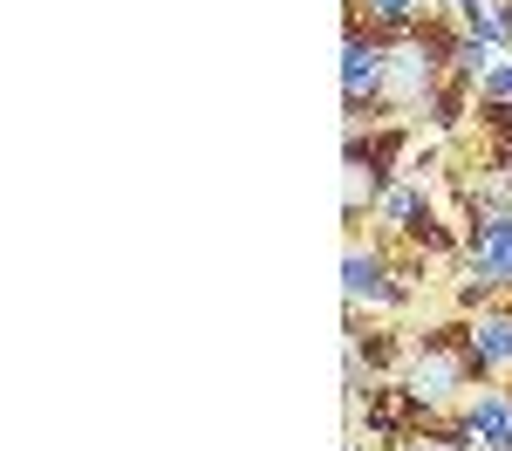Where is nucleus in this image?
<instances>
[{"mask_svg":"<svg viewBox=\"0 0 512 451\" xmlns=\"http://www.w3.org/2000/svg\"><path fill=\"white\" fill-rule=\"evenodd\" d=\"M478 253V281H512V219H485L472 233Z\"/></svg>","mask_w":512,"mask_h":451,"instance_id":"obj_3","label":"nucleus"},{"mask_svg":"<svg viewBox=\"0 0 512 451\" xmlns=\"http://www.w3.org/2000/svg\"><path fill=\"white\" fill-rule=\"evenodd\" d=\"M485 356V363H506L512 356V322H485L478 328V342H472V363Z\"/></svg>","mask_w":512,"mask_h":451,"instance_id":"obj_7","label":"nucleus"},{"mask_svg":"<svg viewBox=\"0 0 512 451\" xmlns=\"http://www.w3.org/2000/svg\"><path fill=\"white\" fill-rule=\"evenodd\" d=\"M369 7H383V21H410L417 14V0H369Z\"/></svg>","mask_w":512,"mask_h":451,"instance_id":"obj_8","label":"nucleus"},{"mask_svg":"<svg viewBox=\"0 0 512 451\" xmlns=\"http://www.w3.org/2000/svg\"><path fill=\"white\" fill-rule=\"evenodd\" d=\"M465 431L478 438V451H512V404L506 397H478Z\"/></svg>","mask_w":512,"mask_h":451,"instance_id":"obj_4","label":"nucleus"},{"mask_svg":"<svg viewBox=\"0 0 512 451\" xmlns=\"http://www.w3.org/2000/svg\"><path fill=\"white\" fill-rule=\"evenodd\" d=\"M458 7H478V0H458Z\"/></svg>","mask_w":512,"mask_h":451,"instance_id":"obj_10","label":"nucleus"},{"mask_svg":"<svg viewBox=\"0 0 512 451\" xmlns=\"http://www.w3.org/2000/svg\"><path fill=\"white\" fill-rule=\"evenodd\" d=\"M485 89H492V96L506 103V96H512V62H506V69H492V82H485Z\"/></svg>","mask_w":512,"mask_h":451,"instance_id":"obj_9","label":"nucleus"},{"mask_svg":"<svg viewBox=\"0 0 512 451\" xmlns=\"http://www.w3.org/2000/svg\"><path fill=\"white\" fill-rule=\"evenodd\" d=\"M451 390H465V363H458L444 342H431V349L417 356V390H410V397H417V404H444Z\"/></svg>","mask_w":512,"mask_h":451,"instance_id":"obj_1","label":"nucleus"},{"mask_svg":"<svg viewBox=\"0 0 512 451\" xmlns=\"http://www.w3.org/2000/svg\"><path fill=\"white\" fill-rule=\"evenodd\" d=\"M376 164L383 158H362V144L349 151V219H362V205L376 199Z\"/></svg>","mask_w":512,"mask_h":451,"instance_id":"obj_6","label":"nucleus"},{"mask_svg":"<svg viewBox=\"0 0 512 451\" xmlns=\"http://www.w3.org/2000/svg\"><path fill=\"white\" fill-rule=\"evenodd\" d=\"M342 281H349L355 301H390V294H396V281L369 260V253H349V260H342Z\"/></svg>","mask_w":512,"mask_h":451,"instance_id":"obj_5","label":"nucleus"},{"mask_svg":"<svg viewBox=\"0 0 512 451\" xmlns=\"http://www.w3.org/2000/svg\"><path fill=\"white\" fill-rule=\"evenodd\" d=\"M342 82H349V103H362V89H383L390 82V55L376 48V41H349V55H342Z\"/></svg>","mask_w":512,"mask_h":451,"instance_id":"obj_2","label":"nucleus"}]
</instances>
